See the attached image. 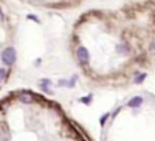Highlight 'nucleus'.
<instances>
[{
    "mask_svg": "<svg viewBox=\"0 0 155 141\" xmlns=\"http://www.w3.org/2000/svg\"><path fill=\"white\" fill-rule=\"evenodd\" d=\"M30 7L41 10H70L78 7L82 0H19Z\"/></svg>",
    "mask_w": 155,
    "mask_h": 141,
    "instance_id": "f03ea898",
    "label": "nucleus"
},
{
    "mask_svg": "<svg viewBox=\"0 0 155 141\" xmlns=\"http://www.w3.org/2000/svg\"><path fill=\"white\" fill-rule=\"evenodd\" d=\"M69 48L92 82L140 84L155 67V0L82 12L71 27Z\"/></svg>",
    "mask_w": 155,
    "mask_h": 141,
    "instance_id": "f257e3e1",
    "label": "nucleus"
}]
</instances>
